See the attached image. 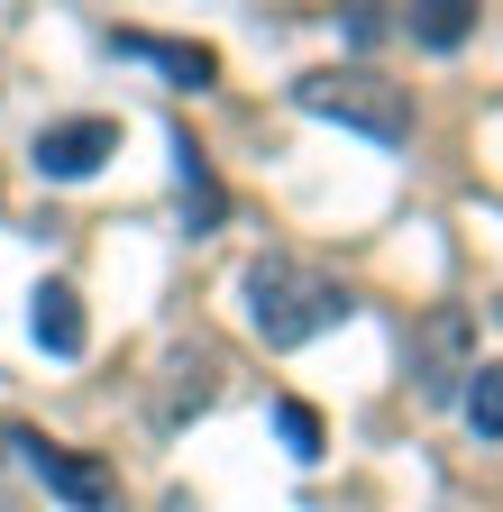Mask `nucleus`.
I'll return each mask as SVG.
<instances>
[{
	"instance_id": "11",
	"label": "nucleus",
	"mask_w": 503,
	"mask_h": 512,
	"mask_svg": "<svg viewBox=\"0 0 503 512\" xmlns=\"http://www.w3.org/2000/svg\"><path fill=\"white\" fill-rule=\"evenodd\" d=\"M275 430H284V448H293V458L311 467V458H321V448H330V430H321V412H311L302 394H284L275 403Z\"/></svg>"
},
{
	"instance_id": "7",
	"label": "nucleus",
	"mask_w": 503,
	"mask_h": 512,
	"mask_svg": "<svg viewBox=\"0 0 503 512\" xmlns=\"http://www.w3.org/2000/svg\"><path fill=\"white\" fill-rule=\"evenodd\" d=\"M110 55H138V64H156V74H165V83H183V92H211V83H220V55H211V46H193V37L110 28Z\"/></svg>"
},
{
	"instance_id": "14",
	"label": "nucleus",
	"mask_w": 503,
	"mask_h": 512,
	"mask_svg": "<svg viewBox=\"0 0 503 512\" xmlns=\"http://www.w3.org/2000/svg\"><path fill=\"white\" fill-rule=\"evenodd\" d=\"M0 448H10V430H0Z\"/></svg>"
},
{
	"instance_id": "4",
	"label": "nucleus",
	"mask_w": 503,
	"mask_h": 512,
	"mask_svg": "<svg viewBox=\"0 0 503 512\" xmlns=\"http://www.w3.org/2000/svg\"><path fill=\"white\" fill-rule=\"evenodd\" d=\"M220 348H165V366H156V384H147V421L156 430H183V421H202L211 403H220Z\"/></svg>"
},
{
	"instance_id": "8",
	"label": "nucleus",
	"mask_w": 503,
	"mask_h": 512,
	"mask_svg": "<svg viewBox=\"0 0 503 512\" xmlns=\"http://www.w3.org/2000/svg\"><path fill=\"white\" fill-rule=\"evenodd\" d=\"M174 192H183V229L193 238H211L220 220H229V192H220V174H211V156L174 128Z\"/></svg>"
},
{
	"instance_id": "10",
	"label": "nucleus",
	"mask_w": 503,
	"mask_h": 512,
	"mask_svg": "<svg viewBox=\"0 0 503 512\" xmlns=\"http://www.w3.org/2000/svg\"><path fill=\"white\" fill-rule=\"evenodd\" d=\"M412 37H421L430 55H458V46L476 37V0H412Z\"/></svg>"
},
{
	"instance_id": "2",
	"label": "nucleus",
	"mask_w": 503,
	"mask_h": 512,
	"mask_svg": "<svg viewBox=\"0 0 503 512\" xmlns=\"http://www.w3.org/2000/svg\"><path fill=\"white\" fill-rule=\"evenodd\" d=\"M293 101H302L311 119H330V128L375 138V147H403V138H412V92L385 83L375 64H321V74L293 83Z\"/></svg>"
},
{
	"instance_id": "1",
	"label": "nucleus",
	"mask_w": 503,
	"mask_h": 512,
	"mask_svg": "<svg viewBox=\"0 0 503 512\" xmlns=\"http://www.w3.org/2000/svg\"><path fill=\"white\" fill-rule=\"evenodd\" d=\"M238 302H247V330H257L266 348H311L321 330H339V320L357 311L339 275L302 266V256H257V266L238 275Z\"/></svg>"
},
{
	"instance_id": "6",
	"label": "nucleus",
	"mask_w": 503,
	"mask_h": 512,
	"mask_svg": "<svg viewBox=\"0 0 503 512\" xmlns=\"http://www.w3.org/2000/svg\"><path fill=\"white\" fill-rule=\"evenodd\" d=\"M110 156H119V119H55V128H37V147H28V165L46 183H92Z\"/></svg>"
},
{
	"instance_id": "13",
	"label": "nucleus",
	"mask_w": 503,
	"mask_h": 512,
	"mask_svg": "<svg viewBox=\"0 0 503 512\" xmlns=\"http://www.w3.org/2000/svg\"><path fill=\"white\" fill-rule=\"evenodd\" d=\"M339 28L357 46H375V37H385V0H339Z\"/></svg>"
},
{
	"instance_id": "5",
	"label": "nucleus",
	"mask_w": 503,
	"mask_h": 512,
	"mask_svg": "<svg viewBox=\"0 0 503 512\" xmlns=\"http://www.w3.org/2000/svg\"><path fill=\"white\" fill-rule=\"evenodd\" d=\"M10 448H28V467H37V485L55 503H74V512H110L119 503V476H110V458H92V448H65V439H46V430H28Z\"/></svg>"
},
{
	"instance_id": "3",
	"label": "nucleus",
	"mask_w": 503,
	"mask_h": 512,
	"mask_svg": "<svg viewBox=\"0 0 503 512\" xmlns=\"http://www.w3.org/2000/svg\"><path fill=\"white\" fill-rule=\"evenodd\" d=\"M467 375H476V320L458 302H439L412 330V394L421 403H467Z\"/></svg>"
},
{
	"instance_id": "12",
	"label": "nucleus",
	"mask_w": 503,
	"mask_h": 512,
	"mask_svg": "<svg viewBox=\"0 0 503 512\" xmlns=\"http://www.w3.org/2000/svg\"><path fill=\"white\" fill-rule=\"evenodd\" d=\"M467 421H476V439H503V357L467 375Z\"/></svg>"
},
{
	"instance_id": "9",
	"label": "nucleus",
	"mask_w": 503,
	"mask_h": 512,
	"mask_svg": "<svg viewBox=\"0 0 503 512\" xmlns=\"http://www.w3.org/2000/svg\"><path fill=\"white\" fill-rule=\"evenodd\" d=\"M28 330H37L46 357H83V339H92V330H83V293H74V284H37V293H28Z\"/></svg>"
}]
</instances>
